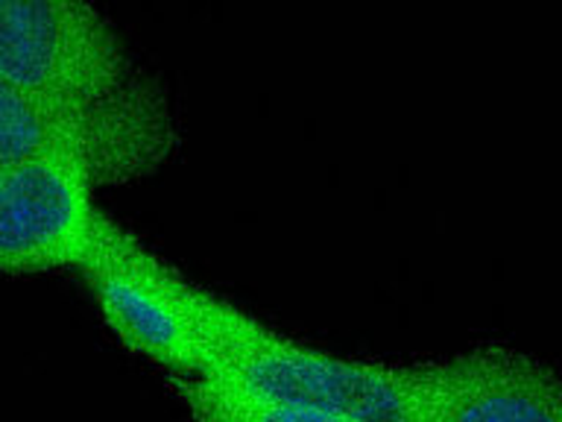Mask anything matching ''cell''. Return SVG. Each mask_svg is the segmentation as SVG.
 <instances>
[{"label":"cell","mask_w":562,"mask_h":422,"mask_svg":"<svg viewBox=\"0 0 562 422\" xmlns=\"http://www.w3.org/2000/svg\"><path fill=\"white\" fill-rule=\"evenodd\" d=\"M167 290L205 346L202 373L263 399L319 408L351 422H425L416 364H369L302 346L191 285L173 267Z\"/></svg>","instance_id":"cell-1"},{"label":"cell","mask_w":562,"mask_h":422,"mask_svg":"<svg viewBox=\"0 0 562 422\" xmlns=\"http://www.w3.org/2000/svg\"><path fill=\"white\" fill-rule=\"evenodd\" d=\"M176 118L156 77L94 103L44 100L0 79V165L79 158L94 188L156 174L173 156Z\"/></svg>","instance_id":"cell-2"},{"label":"cell","mask_w":562,"mask_h":422,"mask_svg":"<svg viewBox=\"0 0 562 422\" xmlns=\"http://www.w3.org/2000/svg\"><path fill=\"white\" fill-rule=\"evenodd\" d=\"M147 77L94 0H0V79L59 103H94Z\"/></svg>","instance_id":"cell-3"},{"label":"cell","mask_w":562,"mask_h":422,"mask_svg":"<svg viewBox=\"0 0 562 422\" xmlns=\"http://www.w3.org/2000/svg\"><path fill=\"white\" fill-rule=\"evenodd\" d=\"M79 270L105 323L132 352L173 369L176 376L205 369V346L167 290L170 267L100 209Z\"/></svg>","instance_id":"cell-4"},{"label":"cell","mask_w":562,"mask_h":422,"mask_svg":"<svg viewBox=\"0 0 562 422\" xmlns=\"http://www.w3.org/2000/svg\"><path fill=\"white\" fill-rule=\"evenodd\" d=\"M94 214V179L79 158L0 165V273L79 267Z\"/></svg>","instance_id":"cell-5"},{"label":"cell","mask_w":562,"mask_h":422,"mask_svg":"<svg viewBox=\"0 0 562 422\" xmlns=\"http://www.w3.org/2000/svg\"><path fill=\"white\" fill-rule=\"evenodd\" d=\"M425 422H562V376L507 346L416 364Z\"/></svg>","instance_id":"cell-6"},{"label":"cell","mask_w":562,"mask_h":422,"mask_svg":"<svg viewBox=\"0 0 562 422\" xmlns=\"http://www.w3.org/2000/svg\"><path fill=\"white\" fill-rule=\"evenodd\" d=\"M173 390L196 422H351L319 408L263 399L209 373L176 376Z\"/></svg>","instance_id":"cell-7"}]
</instances>
